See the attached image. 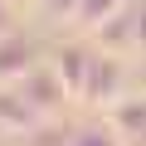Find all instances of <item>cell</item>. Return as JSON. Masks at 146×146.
Instances as JSON below:
<instances>
[{
    "label": "cell",
    "mask_w": 146,
    "mask_h": 146,
    "mask_svg": "<svg viewBox=\"0 0 146 146\" xmlns=\"http://www.w3.org/2000/svg\"><path fill=\"white\" fill-rule=\"evenodd\" d=\"M122 5H127V0H83V5H78V25H83V29L112 25V20L122 15Z\"/></svg>",
    "instance_id": "6da1fadb"
},
{
    "label": "cell",
    "mask_w": 146,
    "mask_h": 146,
    "mask_svg": "<svg viewBox=\"0 0 146 146\" xmlns=\"http://www.w3.org/2000/svg\"><path fill=\"white\" fill-rule=\"evenodd\" d=\"M68 146H127V141H122V131H78Z\"/></svg>",
    "instance_id": "7a4b0ae2"
},
{
    "label": "cell",
    "mask_w": 146,
    "mask_h": 146,
    "mask_svg": "<svg viewBox=\"0 0 146 146\" xmlns=\"http://www.w3.org/2000/svg\"><path fill=\"white\" fill-rule=\"evenodd\" d=\"M10 5H15V10H25V5H44V0H10Z\"/></svg>",
    "instance_id": "3957f363"
}]
</instances>
